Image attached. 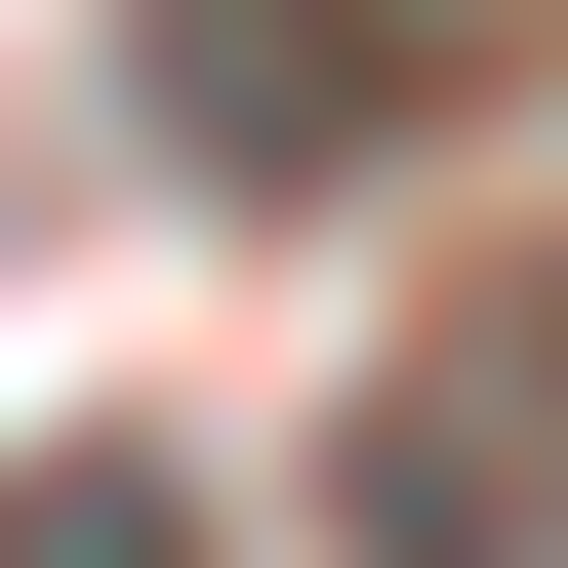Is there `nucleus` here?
Returning a JSON list of instances; mask_svg holds the SVG:
<instances>
[{
	"label": "nucleus",
	"mask_w": 568,
	"mask_h": 568,
	"mask_svg": "<svg viewBox=\"0 0 568 568\" xmlns=\"http://www.w3.org/2000/svg\"><path fill=\"white\" fill-rule=\"evenodd\" d=\"M163 122H203V163H325L366 41H325V0H163Z\"/></svg>",
	"instance_id": "2"
},
{
	"label": "nucleus",
	"mask_w": 568,
	"mask_h": 568,
	"mask_svg": "<svg viewBox=\"0 0 568 568\" xmlns=\"http://www.w3.org/2000/svg\"><path fill=\"white\" fill-rule=\"evenodd\" d=\"M366 568H568V284L366 406Z\"/></svg>",
	"instance_id": "1"
},
{
	"label": "nucleus",
	"mask_w": 568,
	"mask_h": 568,
	"mask_svg": "<svg viewBox=\"0 0 568 568\" xmlns=\"http://www.w3.org/2000/svg\"><path fill=\"white\" fill-rule=\"evenodd\" d=\"M0 568H203V487L163 447H0Z\"/></svg>",
	"instance_id": "3"
}]
</instances>
